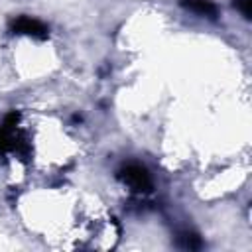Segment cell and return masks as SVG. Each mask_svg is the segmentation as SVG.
I'll return each mask as SVG.
<instances>
[{"mask_svg": "<svg viewBox=\"0 0 252 252\" xmlns=\"http://www.w3.org/2000/svg\"><path fill=\"white\" fill-rule=\"evenodd\" d=\"M124 181L128 185H132L134 189H146L150 185V179H148L146 171L142 167H136V165H132L124 171Z\"/></svg>", "mask_w": 252, "mask_h": 252, "instance_id": "1", "label": "cell"}, {"mask_svg": "<svg viewBox=\"0 0 252 252\" xmlns=\"http://www.w3.org/2000/svg\"><path fill=\"white\" fill-rule=\"evenodd\" d=\"M187 6H189L191 10L201 12V14H215V6L209 4V2H205V0H189Z\"/></svg>", "mask_w": 252, "mask_h": 252, "instance_id": "2", "label": "cell"}]
</instances>
